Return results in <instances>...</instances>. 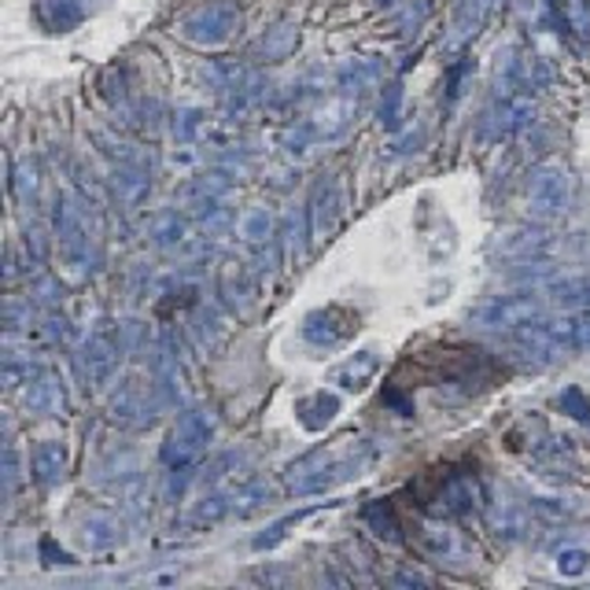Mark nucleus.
Segmentation results:
<instances>
[]
</instances>
